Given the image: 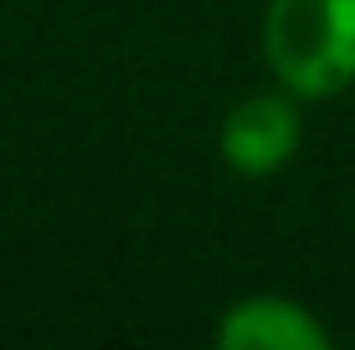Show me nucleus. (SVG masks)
<instances>
[{"label":"nucleus","instance_id":"1","mask_svg":"<svg viewBox=\"0 0 355 350\" xmlns=\"http://www.w3.org/2000/svg\"><path fill=\"white\" fill-rule=\"evenodd\" d=\"M263 62L299 103H329L355 88V0H268Z\"/></svg>","mask_w":355,"mask_h":350},{"label":"nucleus","instance_id":"2","mask_svg":"<svg viewBox=\"0 0 355 350\" xmlns=\"http://www.w3.org/2000/svg\"><path fill=\"white\" fill-rule=\"evenodd\" d=\"M299 144H304V103L278 82L242 93L222 114V129H216V155L242 180L278 175L284 165H293Z\"/></svg>","mask_w":355,"mask_h":350},{"label":"nucleus","instance_id":"3","mask_svg":"<svg viewBox=\"0 0 355 350\" xmlns=\"http://www.w3.org/2000/svg\"><path fill=\"white\" fill-rule=\"evenodd\" d=\"M211 340L222 350H329L335 335L304 299L288 294H242L216 315Z\"/></svg>","mask_w":355,"mask_h":350}]
</instances>
